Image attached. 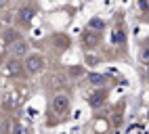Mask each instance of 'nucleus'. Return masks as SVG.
I'll use <instances>...</instances> for the list:
<instances>
[{"label": "nucleus", "instance_id": "nucleus-1", "mask_svg": "<svg viewBox=\"0 0 149 134\" xmlns=\"http://www.w3.org/2000/svg\"><path fill=\"white\" fill-rule=\"evenodd\" d=\"M53 107H55V111H63L67 107V99L65 97H57L55 103H53Z\"/></svg>", "mask_w": 149, "mask_h": 134}, {"label": "nucleus", "instance_id": "nucleus-2", "mask_svg": "<svg viewBox=\"0 0 149 134\" xmlns=\"http://www.w3.org/2000/svg\"><path fill=\"white\" fill-rule=\"evenodd\" d=\"M29 71H36V69H40V65H42V61L40 59H29Z\"/></svg>", "mask_w": 149, "mask_h": 134}]
</instances>
